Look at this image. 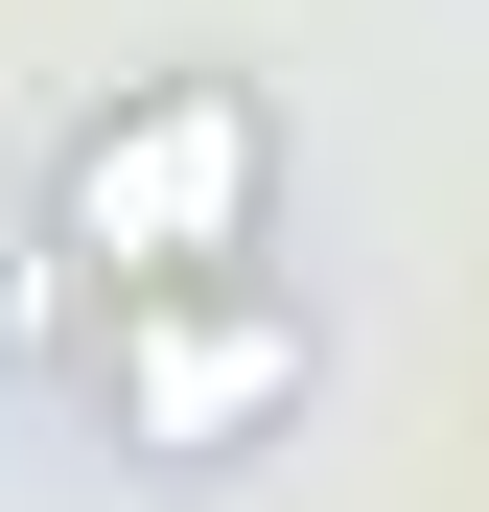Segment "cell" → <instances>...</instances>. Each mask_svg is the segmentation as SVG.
Segmentation results:
<instances>
[{"label":"cell","mask_w":489,"mask_h":512,"mask_svg":"<svg viewBox=\"0 0 489 512\" xmlns=\"http://www.w3.org/2000/svg\"><path fill=\"white\" fill-rule=\"evenodd\" d=\"M47 256H70L94 303L280 280V94H257V70H140L117 117H70V163H47Z\"/></svg>","instance_id":"obj_1"},{"label":"cell","mask_w":489,"mask_h":512,"mask_svg":"<svg viewBox=\"0 0 489 512\" xmlns=\"http://www.w3.org/2000/svg\"><path fill=\"white\" fill-rule=\"evenodd\" d=\"M303 373H326L303 280H187V303H94V419H117L140 466H257L280 419H303Z\"/></svg>","instance_id":"obj_2"}]
</instances>
